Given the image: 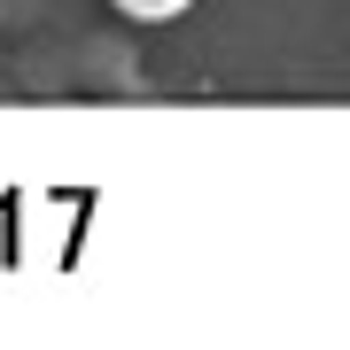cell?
<instances>
[{
  "label": "cell",
  "instance_id": "1",
  "mask_svg": "<svg viewBox=\"0 0 350 350\" xmlns=\"http://www.w3.org/2000/svg\"><path fill=\"white\" fill-rule=\"evenodd\" d=\"M117 16H133V24H172V16H187L195 0H109Z\"/></svg>",
  "mask_w": 350,
  "mask_h": 350
}]
</instances>
